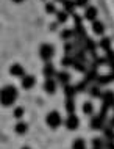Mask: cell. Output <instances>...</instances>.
Here are the masks:
<instances>
[{
    "label": "cell",
    "instance_id": "obj_10",
    "mask_svg": "<svg viewBox=\"0 0 114 149\" xmlns=\"http://www.w3.org/2000/svg\"><path fill=\"white\" fill-rule=\"evenodd\" d=\"M44 91L47 93V94H55L56 93V88H58V83H56L55 79H46V82H44Z\"/></svg>",
    "mask_w": 114,
    "mask_h": 149
},
{
    "label": "cell",
    "instance_id": "obj_8",
    "mask_svg": "<svg viewBox=\"0 0 114 149\" xmlns=\"http://www.w3.org/2000/svg\"><path fill=\"white\" fill-rule=\"evenodd\" d=\"M84 82H86V83H89V85H94V83L97 82V79H99V71H97V69H88L86 72H84Z\"/></svg>",
    "mask_w": 114,
    "mask_h": 149
},
{
    "label": "cell",
    "instance_id": "obj_27",
    "mask_svg": "<svg viewBox=\"0 0 114 149\" xmlns=\"http://www.w3.org/2000/svg\"><path fill=\"white\" fill-rule=\"evenodd\" d=\"M55 16H56V22H58V24H66L67 19H69V13H66L64 10L56 11Z\"/></svg>",
    "mask_w": 114,
    "mask_h": 149
},
{
    "label": "cell",
    "instance_id": "obj_3",
    "mask_svg": "<svg viewBox=\"0 0 114 149\" xmlns=\"http://www.w3.org/2000/svg\"><path fill=\"white\" fill-rule=\"evenodd\" d=\"M46 123L50 129H58L61 126V123H63V119H61V115L58 111L52 110L50 113H47V116H46Z\"/></svg>",
    "mask_w": 114,
    "mask_h": 149
},
{
    "label": "cell",
    "instance_id": "obj_42",
    "mask_svg": "<svg viewBox=\"0 0 114 149\" xmlns=\"http://www.w3.org/2000/svg\"><path fill=\"white\" fill-rule=\"evenodd\" d=\"M109 75H111V79H113V82H114V68L111 69V72H109Z\"/></svg>",
    "mask_w": 114,
    "mask_h": 149
},
{
    "label": "cell",
    "instance_id": "obj_35",
    "mask_svg": "<svg viewBox=\"0 0 114 149\" xmlns=\"http://www.w3.org/2000/svg\"><path fill=\"white\" fill-rule=\"evenodd\" d=\"M88 88H89V83H86L84 80H80V82L75 85L77 93H84V91H88Z\"/></svg>",
    "mask_w": 114,
    "mask_h": 149
},
{
    "label": "cell",
    "instance_id": "obj_26",
    "mask_svg": "<svg viewBox=\"0 0 114 149\" xmlns=\"http://www.w3.org/2000/svg\"><path fill=\"white\" fill-rule=\"evenodd\" d=\"M59 38L63 39L64 42H66V41H70V39L74 38V29H64V30L59 33Z\"/></svg>",
    "mask_w": 114,
    "mask_h": 149
},
{
    "label": "cell",
    "instance_id": "obj_30",
    "mask_svg": "<svg viewBox=\"0 0 114 149\" xmlns=\"http://www.w3.org/2000/svg\"><path fill=\"white\" fill-rule=\"evenodd\" d=\"M88 63H84V61H74V69L77 71V72H81V74H84V72L88 71V66H86Z\"/></svg>",
    "mask_w": 114,
    "mask_h": 149
},
{
    "label": "cell",
    "instance_id": "obj_7",
    "mask_svg": "<svg viewBox=\"0 0 114 149\" xmlns=\"http://www.w3.org/2000/svg\"><path fill=\"white\" fill-rule=\"evenodd\" d=\"M97 47H99V46H97V44H95V41H94V39H92V38H89V36H86V38H84L83 39V49L84 50H86L88 52V54H97Z\"/></svg>",
    "mask_w": 114,
    "mask_h": 149
},
{
    "label": "cell",
    "instance_id": "obj_47",
    "mask_svg": "<svg viewBox=\"0 0 114 149\" xmlns=\"http://www.w3.org/2000/svg\"><path fill=\"white\" fill-rule=\"evenodd\" d=\"M44 2H46V0H44Z\"/></svg>",
    "mask_w": 114,
    "mask_h": 149
},
{
    "label": "cell",
    "instance_id": "obj_37",
    "mask_svg": "<svg viewBox=\"0 0 114 149\" xmlns=\"http://www.w3.org/2000/svg\"><path fill=\"white\" fill-rule=\"evenodd\" d=\"M44 11H46L47 14H55V13H56V6H55V3L47 2V3H46V6H44Z\"/></svg>",
    "mask_w": 114,
    "mask_h": 149
},
{
    "label": "cell",
    "instance_id": "obj_21",
    "mask_svg": "<svg viewBox=\"0 0 114 149\" xmlns=\"http://www.w3.org/2000/svg\"><path fill=\"white\" fill-rule=\"evenodd\" d=\"M75 0H63V10L66 11V13L69 14H74V11H75Z\"/></svg>",
    "mask_w": 114,
    "mask_h": 149
},
{
    "label": "cell",
    "instance_id": "obj_45",
    "mask_svg": "<svg viewBox=\"0 0 114 149\" xmlns=\"http://www.w3.org/2000/svg\"><path fill=\"white\" fill-rule=\"evenodd\" d=\"M22 149H30V148H27V146H25V148H22Z\"/></svg>",
    "mask_w": 114,
    "mask_h": 149
},
{
    "label": "cell",
    "instance_id": "obj_46",
    "mask_svg": "<svg viewBox=\"0 0 114 149\" xmlns=\"http://www.w3.org/2000/svg\"><path fill=\"white\" fill-rule=\"evenodd\" d=\"M113 111H114V105H113Z\"/></svg>",
    "mask_w": 114,
    "mask_h": 149
},
{
    "label": "cell",
    "instance_id": "obj_28",
    "mask_svg": "<svg viewBox=\"0 0 114 149\" xmlns=\"http://www.w3.org/2000/svg\"><path fill=\"white\" fill-rule=\"evenodd\" d=\"M81 111H83L84 115L88 116H92L94 115V105H92V102H83V105H81Z\"/></svg>",
    "mask_w": 114,
    "mask_h": 149
},
{
    "label": "cell",
    "instance_id": "obj_5",
    "mask_svg": "<svg viewBox=\"0 0 114 149\" xmlns=\"http://www.w3.org/2000/svg\"><path fill=\"white\" fill-rule=\"evenodd\" d=\"M102 105L103 107H106L108 110L109 108H113L114 105V91L113 90H106L105 93H102Z\"/></svg>",
    "mask_w": 114,
    "mask_h": 149
},
{
    "label": "cell",
    "instance_id": "obj_2",
    "mask_svg": "<svg viewBox=\"0 0 114 149\" xmlns=\"http://www.w3.org/2000/svg\"><path fill=\"white\" fill-rule=\"evenodd\" d=\"M39 57L42 58L46 63L50 61V60L55 57V47L52 46V44H48V42L41 44V47H39Z\"/></svg>",
    "mask_w": 114,
    "mask_h": 149
},
{
    "label": "cell",
    "instance_id": "obj_9",
    "mask_svg": "<svg viewBox=\"0 0 114 149\" xmlns=\"http://www.w3.org/2000/svg\"><path fill=\"white\" fill-rule=\"evenodd\" d=\"M66 127L69 129V130H77L80 126V119H78V116H77L75 113H72V115H69L67 116V119H66Z\"/></svg>",
    "mask_w": 114,
    "mask_h": 149
},
{
    "label": "cell",
    "instance_id": "obj_43",
    "mask_svg": "<svg viewBox=\"0 0 114 149\" xmlns=\"http://www.w3.org/2000/svg\"><path fill=\"white\" fill-rule=\"evenodd\" d=\"M11 2H13V3H22L23 0H11Z\"/></svg>",
    "mask_w": 114,
    "mask_h": 149
},
{
    "label": "cell",
    "instance_id": "obj_17",
    "mask_svg": "<svg viewBox=\"0 0 114 149\" xmlns=\"http://www.w3.org/2000/svg\"><path fill=\"white\" fill-rule=\"evenodd\" d=\"M63 91H64V96H66V99H74L78 93H77V90H75V85H64V88H63Z\"/></svg>",
    "mask_w": 114,
    "mask_h": 149
},
{
    "label": "cell",
    "instance_id": "obj_25",
    "mask_svg": "<svg viewBox=\"0 0 114 149\" xmlns=\"http://www.w3.org/2000/svg\"><path fill=\"white\" fill-rule=\"evenodd\" d=\"M105 63H106L111 69L114 68V50L113 49H108L105 52Z\"/></svg>",
    "mask_w": 114,
    "mask_h": 149
},
{
    "label": "cell",
    "instance_id": "obj_32",
    "mask_svg": "<svg viewBox=\"0 0 114 149\" xmlns=\"http://www.w3.org/2000/svg\"><path fill=\"white\" fill-rule=\"evenodd\" d=\"M92 149H105V141H103V138H100V136H95V138L92 140Z\"/></svg>",
    "mask_w": 114,
    "mask_h": 149
},
{
    "label": "cell",
    "instance_id": "obj_34",
    "mask_svg": "<svg viewBox=\"0 0 114 149\" xmlns=\"http://www.w3.org/2000/svg\"><path fill=\"white\" fill-rule=\"evenodd\" d=\"M66 111L69 115L75 113V100L74 99H66Z\"/></svg>",
    "mask_w": 114,
    "mask_h": 149
},
{
    "label": "cell",
    "instance_id": "obj_4",
    "mask_svg": "<svg viewBox=\"0 0 114 149\" xmlns=\"http://www.w3.org/2000/svg\"><path fill=\"white\" fill-rule=\"evenodd\" d=\"M74 21H75V25H74V38H81L84 39L86 38V30H84V25H83V21L78 14H74Z\"/></svg>",
    "mask_w": 114,
    "mask_h": 149
},
{
    "label": "cell",
    "instance_id": "obj_36",
    "mask_svg": "<svg viewBox=\"0 0 114 149\" xmlns=\"http://www.w3.org/2000/svg\"><path fill=\"white\" fill-rule=\"evenodd\" d=\"M63 50H64V55H72V54H74V50H75V47H74V44H72L70 41H66V42H64Z\"/></svg>",
    "mask_w": 114,
    "mask_h": 149
},
{
    "label": "cell",
    "instance_id": "obj_39",
    "mask_svg": "<svg viewBox=\"0 0 114 149\" xmlns=\"http://www.w3.org/2000/svg\"><path fill=\"white\" fill-rule=\"evenodd\" d=\"M23 113H25V110H23L22 107H16L14 111H13V116H14L16 119H20V118L23 116Z\"/></svg>",
    "mask_w": 114,
    "mask_h": 149
},
{
    "label": "cell",
    "instance_id": "obj_11",
    "mask_svg": "<svg viewBox=\"0 0 114 149\" xmlns=\"http://www.w3.org/2000/svg\"><path fill=\"white\" fill-rule=\"evenodd\" d=\"M10 74L13 75V77L22 79L23 75H25V69H23V66L20 63H14V64H11V68H10Z\"/></svg>",
    "mask_w": 114,
    "mask_h": 149
},
{
    "label": "cell",
    "instance_id": "obj_1",
    "mask_svg": "<svg viewBox=\"0 0 114 149\" xmlns=\"http://www.w3.org/2000/svg\"><path fill=\"white\" fill-rule=\"evenodd\" d=\"M19 91L14 85H6L0 90V104L3 107H11L17 100Z\"/></svg>",
    "mask_w": 114,
    "mask_h": 149
},
{
    "label": "cell",
    "instance_id": "obj_40",
    "mask_svg": "<svg viewBox=\"0 0 114 149\" xmlns=\"http://www.w3.org/2000/svg\"><path fill=\"white\" fill-rule=\"evenodd\" d=\"M88 3H89V0H75V5L80 8H86Z\"/></svg>",
    "mask_w": 114,
    "mask_h": 149
},
{
    "label": "cell",
    "instance_id": "obj_22",
    "mask_svg": "<svg viewBox=\"0 0 114 149\" xmlns=\"http://www.w3.org/2000/svg\"><path fill=\"white\" fill-rule=\"evenodd\" d=\"M14 132L17 135H25L27 132H28V124L23 123V121H19V123L14 126Z\"/></svg>",
    "mask_w": 114,
    "mask_h": 149
},
{
    "label": "cell",
    "instance_id": "obj_38",
    "mask_svg": "<svg viewBox=\"0 0 114 149\" xmlns=\"http://www.w3.org/2000/svg\"><path fill=\"white\" fill-rule=\"evenodd\" d=\"M97 116H99V118H102V119L105 121V123H106V119H108V108L102 105V108L99 110V115H97Z\"/></svg>",
    "mask_w": 114,
    "mask_h": 149
},
{
    "label": "cell",
    "instance_id": "obj_14",
    "mask_svg": "<svg viewBox=\"0 0 114 149\" xmlns=\"http://www.w3.org/2000/svg\"><path fill=\"white\" fill-rule=\"evenodd\" d=\"M97 16H99V10L95 6H86V10H84V19L86 21L94 22L97 19Z\"/></svg>",
    "mask_w": 114,
    "mask_h": 149
},
{
    "label": "cell",
    "instance_id": "obj_23",
    "mask_svg": "<svg viewBox=\"0 0 114 149\" xmlns=\"http://www.w3.org/2000/svg\"><path fill=\"white\" fill-rule=\"evenodd\" d=\"M92 31H94V35H103L105 33V24L95 19L92 22Z\"/></svg>",
    "mask_w": 114,
    "mask_h": 149
},
{
    "label": "cell",
    "instance_id": "obj_19",
    "mask_svg": "<svg viewBox=\"0 0 114 149\" xmlns=\"http://www.w3.org/2000/svg\"><path fill=\"white\" fill-rule=\"evenodd\" d=\"M72 57H74L75 61H84V63H88V58H86V50H84V49H77V50H74Z\"/></svg>",
    "mask_w": 114,
    "mask_h": 149
},
{
    "label": "cell",
    "instance_id": "obj_13",
    "mask_svg": "<svg viewBox=\"0 0 114 149\" xmlns=\"http://www.w3.org/2000/svg\"><path fill=\"white\" fill-rule=\"evenodd\" d=\"M55 80H56V83H61V85H67L69 82H70V74L66 71H58L55 74Z\"/></svg>",
    "mask_w": 114,
    "mask_h": 149
},
{
    "label": "cell",
    "instance_id": "obj_24",
    "mask_svg": "<svg viewBox=\"0 0 114 149\" xmlns=\"http://www.w3.org/2000/svg\"><path fill=\"white\" fill-rule=\"evenodd\" d=\"M103 130V138L106 140V141H114V129L113 127H109L105 124V127L102 129Z\"/></svg>",
    "mask_w": 114,
    "mask_h": 149
},
{
    "label": "cell",
    "instance_id": "obj_6",
    "mask_svg": "<svg viewBox=\"0 0 114 149\" xmlns=\"http://www.w3.org/2000/svg\"><path fill=\"white\" fill-rule=\"evenodd\" d=\"M88 64H89V69H99L100 66H103L106 63H105V57H99L97 54H92Z\"/></svg>",
    "mask_w": 114,
    "mask_h": 149
},
{
    "label": "cell",
    "instance_id": "obj_15",
    "mask_svg": "<svg viewBox=\"0 0 114 149\" xmlns=\"http://www.w3.org/2000/svg\"><path fill=\"white\" fill-rule=\"evenodd\" d=\"M42 74H44V77H46V79H53L55 74H56L55 66L50 61H47L46 64H44V68H42Z\"/></svg>",
    "mask_w": 114,
    "mask_h": 149
},
{
    "label": "cell",
    "instance_id": "obj_12",
    "mask_svg": "<svg viewBox=\"0 0 114 149\" xmlns=\"http://www.w3.org/2000/svg\"><path fill=\"white\" fill-rule=\"evenodd\" d=\"M20 85H22L23 90H31V88L36 85V79L33 77V75L25 74L22 79H20Z\"/></svg>",
    "mask_w": 114,
    "mask_h": 149
},
{
    "label": "cell",
    "instance_id": "obj_44",
    "mask_svg": "<svg viewBox=\"0 0 114 149\" xmlns=\"http://www.w3.org/2000/svg\"><path fill=\"white\" fill-rule=\"evenodd\" d=\"M56 2H61V3H63V0H56Z\"/></svg>",
    "mask_w": 114,
    "mask_h": 149
},
{
    "label": "cell",
    "instance_id": "obj_33",
    "mask_svg": "<svg viewBox=\"0 0 114 149\" xmlns=\"http://www.w3.org/2000/svg\"><path fill=\"white\" fill-rule=\"evenodd\" d=\"M72 149H86V141L83 138H75L72 143Z\"/></svg>",
    "mask_w": 114,
    "mask_h": 149
},
{
    "label": "cell",
    "instance_id": "obj_18",
    "mask_svg": "<svg viewBox=\"0 0 114 149\" xmlns=\"http://www.w3.org/2000/svg\"><path fill=\"white\" fill-rule=\"evenodd\" d=\"M88 91H89V96H91V97H94V99H100L102 97V88L97 85V83H94V85H89Z\"/></svg>",
    "mask_w": 114,
    "mask_h": 149
},
{
    "label": "cell",
    "instance_id": "obj_16",
    "mask_svg": "<svg viewBox=\"0 0 114 149\" xmlns=\"http://www.w3.org/2000/svg\"><path fill=\"white\" fill-rule=\"evenodd\" d=\"M105 121L99 118V116H92V119H91V123H89V126H91L92 130H102V129L105 127Z\"/></svg>",
    "mask_w": 114,
    "mask_h": 149
},
{
    "label": "cell",
    "instance_id": "obj_41",
    "mask_svg": "<svg viewBox=\"0 0 114 149\" xmlns=\"http://www.w3.org/2000/svg\"><path fill=\"white\" fill-rule=\"evenodd\" d=\"M106 126H109V127L114 129V116H113V118H108V119H106Z\"/></svg>",
    "mask_w": 114,
    "mask_h": 149
},
{
    "label": "cell",
    "instance_id": "obj_20",
    "mask_svg": "<svg viewBox=\"0 0 114 149\" xmlns=\"http://www.w3.org/2000/svg\"><path fill=\"white\" fill-rule=\"evenodd\" d=\"M111 82H113V79H111V75H109V74H103V75L100 74L95 83H97V85H99V86L102 88V86H108Z\"/></svg>",
    "mask_w": 114,
    "mask_h": 149
},
{
    "label": "cell",
    "instance_id": "obj_31",
    "mask_svg": "<svg viewBox=\"0 0 114 149\" xmlns=\"http://www.w3.org/2000/svg\"><path fill=\"white\" fill-rule=\"evenodd\" d=\"M74 57L72 55H64L63 58H61V66H64V68H70V66H74Z\"/></svg>",
    "mask_w": 114,
    "mask_h": 149
},
{
    "label": "cell",
    "instance_id": "obj_29",
    "mask_svg": "<svg viewBox=\"0 0 114 149\" xmlns=\"http://www.w3.org/2000/svg\"><path fill=\"white\" fill-rule=\"evenodd\" d=\"M97 46H99L102 50H105V52H106L108 49H111V38H108V36L102 38V39H100V42L97 44Z\"/></svg>",
    "mask_w": 114,
    "mask_h": 149
}]
</instances>
